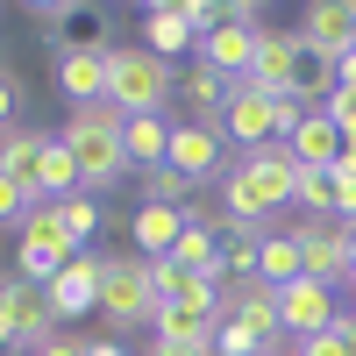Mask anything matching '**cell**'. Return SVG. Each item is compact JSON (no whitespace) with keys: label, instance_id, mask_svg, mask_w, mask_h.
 <instances>
[{"label":"cell","instance_id":"obj_17","mask_svg":"<svg viewBox=\"0 0 356 356\" xmlns=\"http://www.w3.org/2000/svg\"><path fill=\"white\" fill-rule=\"evenodd\" d=\"M335 93H342V79H335V57H328V50H314V43L300 36V65H292V86H285V100H300V107L314 114V107H328Z\"/></svg>","mask_w":356,"mask_h":356},{"label":"cell","instance_id":"obj_10","mask_svg":"<svg viewBox=\"0 0 356 356\" xmlns=\"http://www.w3.org/2000/svg\"><path fill=\"white\" fill-rule=\"evenodd\" d=\"M257 43H264V22H228V15H221V29H214V36H200V50H193V57H200L207 72H221V79L235 86V79H250Z\"/></svg>","mask_w":356,"mask_h":356},{"label":"cell","instance_id":"obj_5","mask_svg":"<svg viewBox=\"0 0 356 356\" xmlns=\"http://www.w3.org/2000/svg\"><path fill=\"white\" fill-rule=\"evenodd\" d=\"M157 264L150 257H100V321L107 328H157Z\"/></svg>","mask_w":356,"mask_h":356},{"label":"cell","instance_id":"obj_24","mask_svg":"<svg viewBox=\"0 0 356 356\" xmlns=\"http://www.w3.org/2000/svg\"><path fill=\"white\" fill-rule=\"evenodd\" d=\"M57 207V221H65V235H72V243L86 250V243H93V235H100V193H72V200H50Z\"/></svg>","mask_w":356,"mask_h":356},{"label":"cell","instance_id":"obj_39","mask_svg":"<svg viewBox=\"0 0 356 356\" xmlns=\"http://www.w3.org/2000/svg\"><path fill=\"white\" fill-rule=\"evenodd\" d=\"M93 356H129V349L122 342H93Z\"/></svg>","mask_w":356,"mask_h":356},{"label":"cell","instance_id":"obj_22","mask_svg":"<svg viewBox=\"0 0 356 356\" xmlns=\"http://www.w3.org/2000/svg\"><path fill=\"white\" fill-rule=\"evenodd\" d=\"M257 278L264 285H300L307 278V257H300V235H292V228H278V235H264V257H257Z\"/></svg>","mask_w":356,"mask_h":356},{"label":"cell","instance_id":"obj_19","mask_svg":"<svg viewBox=\"0 0 356 356\" xmlns=\"http://www.w3.org/2000/svg\"><path fill=\"white\" fill-rule=\"evenodd\" d=\"M186 228H193L186 207H136V257H171Z\"/></svg>","mask_w":356,"mask_h":356},{"label":"cell","instance_id":"obj_31","mask_svg":"<svg viewBox=\"0 0 356 356\" xmlns=\"http://www.w3.org/2000/svg\"><path fill=\"white\" fill-rule=\"evenodd\" d=\"M335 221H356V178L335 171Z\"/></svg>","mask_w":356,"mask_h":356},{"label":"cell","instance_id":"obj_28","mask_svg":"<svg viewBox=\"0 0 356 356\" xmlns=\"http://www.w3.org/2000/svg\"><path fill=\"white\" fill-rule=\"evenodd\" d=\"M15 107H22V79H15L8 65H0V136L15 129Z\"/></svg>","mask_w":356,"mask_h":356},{"label":"cell","instance_id":"obj_1","mask_svg":"<svg viewBox=\"0 0 356 356\" xmlns=\"http://www.w3.org/2000/svg\"><path fill=\"white\" fill-rule=\"evenodd\" d=\"M300 178L307 164L292 157V143H264V150H243L221 171V214L235 228H257V235H278V214L300 200Z\"/></svg>","mask_w":356,"mask_h":356},{"label":"cell","instance_id":"obj_2","mask_svg":"<svg viewBox=\"0 0 356 356\" xmlns=\"http://www.w3.org/2000/svg\"><path fill=\"white\" fill-rule=\"evenodd\" d=\"M65 136V150L79 157V178H86V193H107V186H122V178L136 171L129 164V114L122 107H72V122L57 129Z\"/></svg>","mask_w":356,"mask_h":356},{"label":"cell","instance_id":"obj_3","mask_svg":"<svg viewBox=\"0 0 356 356\" xmlns=\"http://www.w3.org/2000/svg\"><path fill=\"white\" fill-rule=\"evenodd\" d=\"M0 171H8L29 200H72V193H86L79 157L65 150V136H43V129H8L0 136Z\"/></svg>","mask_w":356,"mask_h":356},{"label":"cell","instance_id":"obj_12","mask_svg":"<svg viewBox=\"0 0 356 356\" xmlns=\"http://www.w3.org/2000/svg\"><path fill=\"white\" fill-rule=\"evenodd\" d=\"M278 321H285V335H292V342H307V335H321V328H335V321H342L335 285H321V278L285 285V292H278Z\"/></svg>","mask_w":356,"mask_h":356},{"label":"cell","instance_id":"obj_37","mask_svg":"<svg viewBox=\"0 0 356 356\" xmlns=\"http://www.w3.org/2000/svg\"><path fill=\"white\" fill-rule=\"evenodd\" d=\"M335 328H342V342H349V356H356V314H342Z\"/></svg>","mask_w":356,"mask_h":356},{"label":"cell","instance_id":"obj_13","mask_svg":"<svg viewBox=\"0 0 356 356\" xmlns=\"http://www.w3.org/2000/svg\"><path fill=\"white\" fill-rule=\"evenodd\" d=\"M178 100H186V122L193 129H214L221 136V122H228V79L221 72H207L200 57H193V65L178 72Z\"/></svg>","mask_w":356,"mask_h":356},{"label":"cell","instance_id":"obj_14","mask_svg":"<svg viewBox=\"0 0 356 356\" xmlns=\"http://www.w3.org/2000/svg\"><path fill=\"white\" fill-rule=\"evenodd\" d=\"M50 307H57V321L100 314V257H93V250H86V257H72L65 271L50 278Z\"/></svg>","mask_w":356,"mask_h":356},{"label":"cell","instance_id":"obj_29","mask_svg":"<svg viewBox=\"0 0 356 356\" xmlns=\"http://www.w3.org/2000/svg\"><path fill=\"white\" fill-rule=\"evenodd\" d=\"M300 356H349V342H342V328H321L300 342Z\"/></svg>","mask_w":356,"mask_h":356},{"label":"cell","instance_id":"obj_18","mask_svg":"<svg viewBox=\"0 0 356 356\" xmlns=\"http://www.w3.org/2000/svg\"><path fill=\"white\" fill-rule=\"evenodd\" d=\"M292 65H300V36H285V29H264L257 65H250V86H257V93H271V100H285Z\"/></svg>","mask_w":356,"mask_h":356},{"label":"cell","instance_id":"obj_40","mask_svg":"<svg viewBox=\"0 0 356 356\" xmlns=\"http://www.w3.org/2000/svg\"><path fill=\"white\" fill-rule=\"evenodd\" d=\"M342 228H349V264H356V221H342Z\"/></svg>","mask_w":356,"mask_h":356},{"label":"cell","instance_id":"obj_27","mask_svg":"<svg viewBox=\"0 0 356 356\" xmlns=\"http://www.w3.org/2000/svg\"><path fill=\"white\" fill-rule=\"evenodd\" d=\"M29 214H36V200H29V193L15 186V178H8V171H0V228H22Z\"/></svg>","mask_w":356,"mask_h":356},{"label":"cell","instance_id":"obj_7","mask_svg":"<svg viewBox=\"0 0 356 356\" xmlns=\"http://www.w3.org/2000/svg\"><path fill=\"white\" fill-rule=\"evenodd\" d=\"M0 300H8V314H15V356H43L50 335H65V321H57V307H50V285L0 278Z\"/></svg>","mask_w":356,"mask_h":356},{"label":"cell","instance_id":"obj_30","mask_svg":"<svg viewBox=\"0 0 356 356\" xmlns=\"http://www.w3.org/2000/svg\"><path fill=\"white\" fill-rule=\"evenodd\" d=\"M321 114H328V122H335L342 136H356V93H335V100L321 107Z\"/></svg>","mask_w":356,"mask_h":356},{"label":"cell","instance_id":"obj_33","mask_svg":"<svg viewBox=\"0 0 356 356\" xmlns=\"http://www.w3.org/2000/svg\"><path fill=\"white\" fill-rule=\"evenodd\" d=\"M79 8H43V0H36V8H29V22H36V29H50V36H57V29H65Z\"/></svg>","mask_w":356,"mask_h":356},{"label":"cell","instance_id":"obj_6","mask_svg":"<svg viewBox=\"0 0 356 356\" xmlns=\"http://www.w3.org/2000/svg\"><path fill=\"white\" fill-rule=\"evenodd\" d=\"M72 257H86L72 235H65V221H57V207L50 200H36V214L22 221V278H36V285H50L57 271H65Z\"/></svg>","mask_w":356,"mask_h":356},{"label":"cell","instance_id":"obj_16","mask_svg":"<svg viewBox=\"0 0 356 356\" xmlns=\"http://www.w3.org/2000/svg\"><path fill=\"white\" fill-rule=\"evenodd\" d=\"M221 150H228V136H214V129H193V122H178V129H171V171H186L193 186L228 171Z\"/></svg>","mask_w":356,"mask_h":356},{"label":"cell","instance_id":"obj_21","mask_svg":"<svg viewBox=\"0 0 356 356\" xmlns=\"http://www.w3.org/2000/svg\"><path fill=\"white\" fill-rule=\"evenodd\" d=\"M171 129H178V122H164V114H129V164H136V171L171 164Z\"/></svg>","mask_w":356,"mask_h":356},{"label":"cell","instance_id":"obj_9","mask_svg":"<svg viewBox=\"0 0 356 356\" xmlns=\"http://www.w3.org/2000/svg\"><path fill=\"white\" fill-rule=\"evenodd\" d=\"M221 136L235 143V150L285 143V136H278V100H271V93H257L250 79H235V86H228V122H221Z\"/></svg>","mask_w":356,"mask_h":356},{"label":"cell","instance_id":"obj_38","mask_svg":"<svg viewBox=\"0 0 356 356\" xmlns=\"http://www.w3.org/2000/svg\"><path fill=\"white\" fill-rule=\"evenodd\" d=\"M335 171H349V178H356V136L342 143V164H335Z\"/></svg>","mask_w":356,"mask_h":356},{"label":"cell","instance_id":"obj_20","mask_svg":"<svg viewBox=\"0 0 356 356\" xmlns=\"http://www.w3.org/2000/svg\"><path fill=\"white\" fill-rule=\"evenodd\" d=\"M143 50H157L164 65H171L178 50H200V36H193V22L178 15V0H164V8H150V15H143Z\"/></svg>","mask_w":356,"mask_h":356},{"label":"cell","instance_id":"obj_25","mask_svg":"<svg viewBox=\"0 0 356 356\" xmlns=\"http://www.w3.org/2000/svg\"><path fill=\"white\" fill-rule=\"evenodd\" d=\"M143 207H193V178L171 171V164L143 171Z\"/></svg>","mask_w":356,"mask_h":356},{"label":"cell","instance_id":"obj_34","mask_svg":"<svg viewBox=\"0 0 356 356\" xmlns=\"http://www.w3.org/2000/svg\"><path fill=\"white\" fill-rule=\"evenodd\" d=\"M150 356H214V342H150Z\"/></svg>","mask_w":356,"mask_h":356},{"label":"cell","instance_id":"obj_4","mask_svg":"<svg viewBox=\"0 0 356 356\" xmlns=\"http://www.w3.org/2000/svg\"><path fill=\"white\" fill-rule=\"evenodd\" d=\"M178 100V72L164 65L157 50H143V43H114L107 50V107H122V114H164Z\"/></svg>","mask_w":356,"mask_h":356},{"label":"cell","instance_id":"obj_32","mask_svg":"<svg viewBox=\"0 0 356 356\" xmlns=\"http://www.w3.org/2000/svg\"><path fill=\"white\" fill-rule=\"evenodd\" d=\"M43 356H93V342L65 328V335H50V342H43Z\"/></svg>","mask_w":356,"mask_h":356},{"label":"cell","instance_id":"obj_15","mask_svg":"<svg viewBox=\"0 0 356 356\" xmlns=\"http://www.w3.org/2000/svg\"><path fill=\"white\" fill-rule=\"evenodd\" d=\"M300 36L314 43V50H328L335 65L356 50V0H314L307 8V22H300Z\"/></svg>","mask_w":356,"mask_h":356},{"label":"cell","instance_id":"obj_41","mask_svg":"<svg viewBox=\"0 0 356 356\" xmlns=\"http://www.w3.org/2000/svg\"><path fill=\"white\" fill-rule=\"evenodd\" d=\"M349 314H356V278H349Z\"/></svg>","mask_w":356,"mask_h":356},{"label":"cell","instance_id":"obj_36","mask_svg":"<svg viewBox=\"0 0 356 356\" xmlns=\"http://www.w3.org/2000/svg\"><path fill=\"white\" fill-rule=\"evenodd\" d=\"M335 79H342V93H356V50H349L342 65H335Z\"/></svg>","mask_w":356,"mask_h":356},{"label":"cell","instance_id":"obj_35","mask_svg":"<svg viewBox=\"0 0 356 356\" xmlns=\"http://www.w3.org/2000/svg\"><path fill=\"white\" fill-rule=\"evenodd\" d=\"M0 356H15V314H8V300H0Z\"/></svg>","mask_w":356,"mask_h":356},{"label":"cell","instance_id":"obj_11","mask_svg":"<svg viewBox=\"0 0 356 356\" xmlns=\"http://www.w3.org/2000/svg\"><path fill=\"white\" fill-rule=\"evenodd\" d=\"M57 86H65L72 107H100L107 100V50L86 43V36H65V50H57Z\"/></svg>","mask_w":356,"mask_h":356},{"label":"cell","instance_id":"obj_23","mask_svg":"<svg viewBox=\"0 0 356 356\" xmlns=\"http://www.w3.org/2000/svg\"><path fill=\"white\" fill-rule=\"evenodd\" d=\"M214 328H221V314L214 307H157V342H214Z\"/></svg>","mask_w":356,"mask_h":356},{"label":"cell","instance_id":"obj_8","mask_svg":"<svg viewBox=\"0 0 356 356\" xmlns=\"http://www.w3.org/2000/svg\"><path fill=\"white\" fill-rule=\"evenodd\" d=\"M292 235H300L307 278H321V285H349V278H356V264H349V228H342V221L300 214V221H292Z\"/></svg>","mask_w":356,"mask_h":356},{"label":"cell","instance_id":"obj_26","mask_svg":"<svg viewBox=\"0 0 356 356\" xmlns=\"http://www.w3.org/2000/svg\"><path fill=\"white\" fill-rule=\"evenodd\" d=\"M292 207H307L314 221H335V171H307L300 178V200Z\"/></svg>","mask_w":356,"mask_h":356}]
</instances>
